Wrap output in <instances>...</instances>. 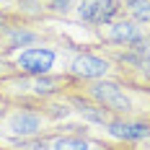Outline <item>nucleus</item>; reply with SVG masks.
Instances as JSON below:
<instances>
[{
    "label": "nucleus",
    "mask_w": 150,
    "mask_h": 150,
    "mask_svg": "<svg viewBox=\"0 0 150 150\" xmlns=\"http://www.w3.org/2000/svg\"><path fill=\"white\" fill-rule=\"evenodd\" d=\"M65 98H75L111 117H142L150 119V88L135 86L122 78L75 80Z\"/></svg>",
    "instance_id": "nucleus-1"
},
{
    "label": "nucleus",
    "mask_w": 150,
    "mask_h": 150,
    "mask_svg": "<svg viewBox=\"0 0 150 150\" xmlns=\"http://www.w3.org/2000/svg\"><path fill=\"white\" fill-rule=\"evenodd\" d=\"M75 109L65 98L52 101L44 106H21L5 104L0 109V148L16 150L31 140L47 137L60 129V124L73 114Z\"/></svg>",
    "instance_id": "nucleus-2"
},
{
    "label": "nucleus",
    "mask_w": 150,
    "mask_h": 150,
    "mask_svg": "<svg viewBox=\"0 0 150 150\" xmlns=\"http://www.w3.org/2000/svg\"><path fill=\"white\" fill-rule=\"evenodd\" d=\"M73 83L75 78L65 73H52V75L8 73L0 75V101L3 104H21V106H44L65 98L73 88Z\"/></svg>",
    "instance_id": "nucleus-3"
},
{
    "label": "nucleus",
    "mask_w": 150,
    "mask_h": 150,
    "mask_svg": "<svg viewBox=\"0 0 150 150\" xmlns=\"http://www.w3.org/2000/svg\"><path fill=\"white\" fill-rule=\"evenodd\" d=\"M80 47L70 44L67 39L49 42V44H34L23 47L13 54L3 57V67L8 73H21V75H52V73H65L67 62Z\"/></svg>",
    "instance_id": "nucleus-4"
},
{
    "label": "nucleus",
    "mask_w": 150,
    "mask_h": 150,
    "mask_svg": "<svg viewBox=\"0 0 150 150\" xmlns=\"http://www.w3.org/2000/svg\"><path fill=\"white\" fill-rule=\"evenodd\" d=\"M93 47L101 49L119 67L122 80L150 88V36H145L142 42L129 47H104V44H93Z\"/></svg>",
    "instance_id": "nucleus-5"
},
{
    "label": "nucleus",
    "mask_w": 150,
    "mask_h": 150,
    "mask_svg": "<svg viewBox=\"0 0 150 150\" xmlns=\"http://www.w3.org/2000/svg\"><path fill=\"white\" fill-rule=\"evenodd\" d=\"M93 34V44H104V47H129L142 42L145 36H150V26L148 23H140V21H132L127 16H117L111 18L109 23H101V26H93L88 29Z\"/></svg>",
    "instance_id": "nucleus-6"
},
{
    "label": "nucleus",
    "mask_w": 150,
    "mask_h": 150,
    "mask_svg": "<svg viewBox=\"0 0 150 150\" xmlns=\"http://www.w3.org/2000/svg\"><path fill=\"white\" fill-rule=\"evenodd\" d=\"M65 75H70V78H75V80L119 78V67L109 60L101 49H96V47L91 44V47H80L73 57H70Z\"/></svg>",
    "instance_id": "nucleus-7"
},
{
    "label": "nucleus",
    "mask_w": 150,
    "mask_h": 150,
    "mask_svg": "<svg viewBox=\"0 0 150 150\" xmlns=\"http://www.w3.org/2000/svg\"><path fill=\"white\" fill-rule=\"evenodd\" d=\"M117 16H122V0H78L67 16V21L93 29V26L109 23Z\"/></svg>",
    "instance_id": "nucleus-8"
},
{
    "label": "nucleus",
    "mask_w": 150,
    "mask_h": 150,
    "mask_svg": "<svg viewBox=\"0 0 150 150\" xmlns=\"http://www.w3.org/2000/svg\"><path fill=\"white\" fill-rule=\"evenodd\" d=\"M78 0H18V16L36 21H67Z\"/></svg>",
    "instance_id": "nucleus-9"
},
{
    "label": "nucleus",
    "mask_w": 150,
    "mask_h": 150,
    "mask_svg": "<svg viewBox=\"0 0 150 150\" xmlns=\"http://www.w3.org/2000/svg\"><path fill=\"white\" fill-rule=\"evenodd\" d=\"M122 16L150 26V0H122Z\"/></svg>",
    "instance_id": "nucleus-10"
},
{
    "label": "nucleus",
    "mask_w": 150,
    "mask_h": 150,
    "mask_svg": "<svg viewBox=\"0 0 150 150\" xmlns=\"http://www.w3.org/2000/svg\"><path fill=\"white\" fill-rule=\"evenodd\" d=\"M0 16H18V0H0Z\"/></svg>",
    "instance_id": "nucleus-11"
},
{
    "label": "nucleus",
    "mask_w": 150,
    "mask_h": 150,
    "mask_svg": "<svg viewBox=\"0 0 150 150\" xmlns=\"http://www.w3.org/2000/svg\"><path fill=\"white\" fill-rule=\"evenodd\" d=\"M11 18H13V16H0V34H3V29H5L8 23H11Z\"/></svg>",
    "instance_id": "nucleus-12"
}]
</instances>
